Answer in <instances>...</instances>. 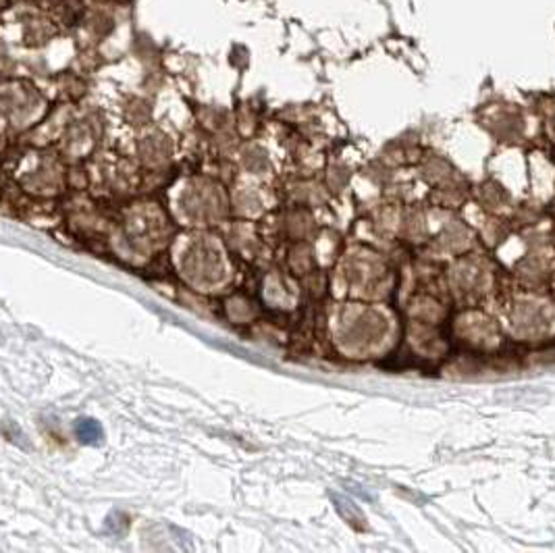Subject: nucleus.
<instances>
[{
  "instance_id": "f257e3e1",
  "label": "nucleus",
  "mask_w": 555,
  "mask_h": 553,
  "mask_svg": "<svg viewBox=\"0 0 555 553\" xmlns=\"http://www.w3.org/2000/svg\"><path fill=\"white\" fill-rule=\"evenodd\" d=\"M75 435L82 443L86 445H98L104 439L102 427L94 420V418H79L75 423Z\"/></svg>"
}]
</instances>
